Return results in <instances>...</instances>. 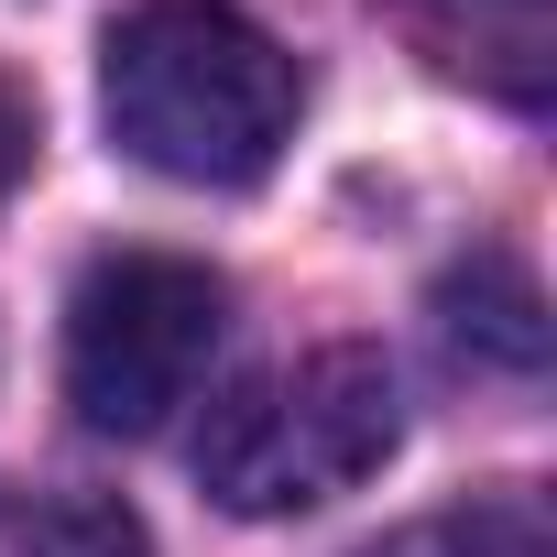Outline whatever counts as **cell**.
Returning <instances> with one entry per match:
<instances>
[{"label":"cell","instance_id":"cell-1","mask_svg":"<svg viewBox=\"0 0 557 557\" xmlns=\"http://www.w3.org/2000/svg\"><path fill=\"white\" fill-rule=\"evenodd\" d=\"M307 77L240 0H132L99 45V121L143 175L262 186L296 143Z\"/></svg>","mask_w":557,"mask_h":557},{"label":"cell","instance_id":"cell-2","mask_svg":"<svg viewBox=\"0 0 557 557\" xmlns=\"http://www.w3.org/2000/svg\"><path fill=\"white\" fill-rule=\"evenodd\" d=\"M405 437V383L372 339H329V350H296L251 383H230L197 426V481L273 524V513H318L339 492H361Z\"/></svg>","mask_w":557,"mask_h":557},{"label":"cell","instance_id":"cell-3","mask_svg":"<svg viewBox=\"0 0 557 557\" xmlns=\"http://www.w3.org/2000/svg\"><path fill=\"white\" fill-rule=\"evenodd\" d=\"M230 329V285L186 251H110L66 296V405L99 437H153Z\"/></svg>","mask_w":557,"mask_h":557},{"label":"cell","instance_id":"cell-4","mask_svg":"<svg viewBox=\"0 0 557 557\" xmlns=\"http://www.w3.org/2000/svg\"><path fill=\"white\" fill-rule=\"evenodd\" d=\"M448 339H481V350H503L513 372H535V350H546V318H535V285H524V262H503V251H481L470 273H448Z\"/></svg>","mask_w":557,"mask_h":557},{"label":"cell","instance_id":"cell-5","mask_svg":"<svg viewBox=\"0 0 557 557\" xmlns=\"http://www.w3.org/2000/svg\"><path fill=\"white\" fill-rule=\"evenodd\" d=\"M23 557H143V524H132V503L77 492V503H55V513L23 524Z\"/></svg>","mask_w":557,"mask_h":557},{"label":"cell","instance_id":"cell-6","mask_svg":"<svg viewBox=\"0 0 557 557\" xmlns=\"http://www.w3.org/2000/svg\"><path fill=\"white\" fill-rule=\"evenodd\" d=\"M481 12L503 23V55L535 77V55H546V0H470V34H459V45H481ZM459 66H470V55H459Z\"/></svg>","mask_w":557,"mask_h":557},{"label":"cell","instance_id":"cell-7","mask_svg":"<svg viewBox=\"0 0 557 557\" xmlns=\"http://www.w3.org/2000/svg\"><path fill=\"white\" fill-rule=\"evenodd\" d=\"M23 175H34V99L0 77V197H12Z\"/></svg>","mask_w":557,"mask_h":557},{"label":"cell","instance_id":"cell-8","mask_svg":"<svg viewBox=\"0 0 557 557\" xmlns=\"http://www.w3.org/2000/svg\"><path fill=\"white\" fill-rule=\"evenodd\" d=\"M372 557H492V546H481V535L459 546L448 524H426V535H394V546H372Z\"/></svg>","mask_w":557,"mask_h":557}]
</instances>
